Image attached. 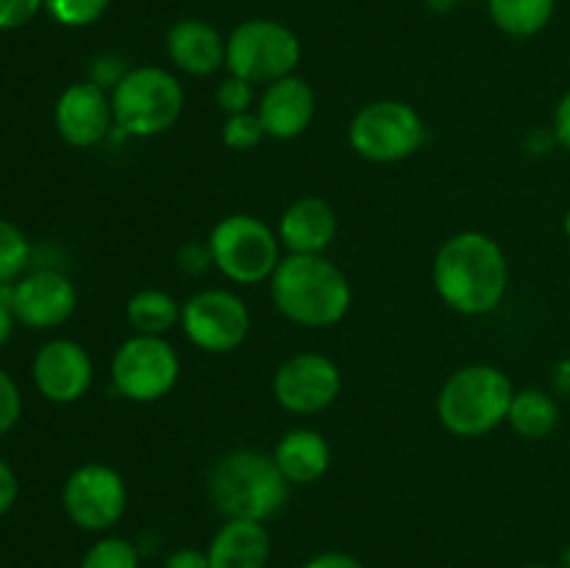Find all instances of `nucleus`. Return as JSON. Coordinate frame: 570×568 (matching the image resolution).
<instances>
[{"mask_svg": "<svg viewBox=\"0 0 570 568\" xmlns=\"http://www.w3.org/2000/svg\"><path fill=\"white\" fill-rule=\"evenodd\" d=\"M432 282L440 298L460 315H488L510 287V262L493 237L460 232L440 245Z\"/></svg>", "mask_w": 570, "mask_h": 568, "instance_id": "obj_1", "label": "nucleus"}, {"mask_svg": "<svg viewBox=\"0 0 570 568\" xmlns=\"http://www.w3.org/2000/svg\"><path fill=\"white\" fill-rule=\"evenodd\" d=\"M276 310L304 329H328L351 310L348 276L323 254H289L271 276Z\"/></svg>", "mask_w": 570, "mask_h": 568, "instance_id": "obj_2", "label": "nucleus"}, {"mask_svg": "<svg viewBox=\"0 0 570 568\" xmlns=\"http://www.w3.org/2000/svg\"><path fill=\"white\" fill-rule=\"evenodd\" d=\"M209 499L226 521H271L287 507L289 482L276 460L256 449L223 454L209 471Z\"/></svg>", "mask_w": 570, "mask_h": 568, "instance_id": "obj_3", "label": "nucleus"}, {"mask_svg": "<svg viewBox=\"0 0 570 568\" xmlns=\"http://www.w3.org/2000/svg\"><path fill=\"white\" fill-rule=\"evenodd\" d=\"M515 384L495 365H465L438 395V418L456 438H482L507 421Z\"/></svg>", "mask_w": 570, "mask_h": 568, "instance_id": "obj_4", "label": "nucleus"}, {"mask_svg": "<svg viewBox=\"0 0 570 568\" xmlns=\"http://www.w3.org/2000/svg\"><path fill=\"white\" fill-rule=\"evenodd\" d=\"M115 126L131 137H159L178 123L184 111V89L173 72L161 67H134L111 89Z\"/></svg>", "mask_w": 570, "mask_h": 568, "instance_id": "obj_5", "label": "nucleus"}, {"mask_svg": "<svg viewBox=\"0 0 570 568\" xmlns=\"http://www.w3.org/2000/svg\"><path fill=\"white\" fill-rule=\"evenodd\" d=\"M212 265L237 284H262L282 262L278 234L254 215H228L209 234Z\"/></svg>", "mask_w": 570, "mask_h": 568, "instance_id": "obj_6", "label": "nucleus"}, {"mask_svg": "<svg viewBox=\"0 0 570 568\" xmlns=\"http://www.w3.org/2000/svg\"><path fill=\"white\" fill-rule=\"evenodd\" d=\"M298 61V37L293 28L278 20H265V17L245 20L226 39L228 76H237L248 84H273L293 76Z\"/></svg>", "mask_w": 570, "mask_h": 568, "instance_id": "obj_7", "label": "nucleus"}, {"mask_svg": "<svg viewBox=\"0 0 570 568\" xmlns=\"http://www.w3.org/2000/svg\"><path fill=\"white\" fill-rule=\"evenodd\" d=\"M348 143L356 156L376 165H395L426 143L423 117L404 100H373L362 106L348 126Z\"/></svg>", "mask_w": 570, "mask_h": 568, "instance_id": "obj_8", "label": "nucleus"}, {"mask_svg": "<svg viewBox=\"0 0 570 568\" xmlns=\"http://www.w3.org/2000/svg\"><path fill=\"white\" fill-rule=\"evenodd\" d=\"M181 362L165 337L134 334L111 356V384L128 401H159L176 388Z\"/></svg>", "mask_w": 570, "mask_h": 568, "instance_id": "obj_9", "label": "nucleus"}, {"mask_svg": "<svg viewBox=\"0 0 570 568\" xmlns=\"http://www.w3.org/2000/svg\"><path fill=\"white\" fill-rule=\"evenodd\" d=\"M67 518L83 532H106L126 516L128 490L120 473L104 462H83L61 488Z\"/></svg>", "mask_w": 570, "mask_h": 568, "instance_id": "obj_10", "label": "nucleus"}, {"mask_svg": "<svg viewBox=\"0 0 570 568\" xmlns=\"http://www.w3.org/2000/svg\"><path fill=\"white\" fill-rule=\"evenodd\" d=\"M181 329L195 349L206 354H228L248 337L250 312L232 290H200L181 304Z\"/></svg>", "mask_w": 570, "mask_h": 568, "instance_id": "obj_11", "label": "nucleus"}, {"mask_svg": "<svg viewBox=\"0 0 570 568\" xmlns=\"http://www.w3.org/2000/svg\"><path fill=\"white\" fill-rule=\"evenodd\" d=\"M343 390L337 362L326 354L304 351L289 356L273 376V395L293 415H315L332 407Z\"/></svg>", "mask_w": 570, "mask_h": 568, "instance_id": "obj_12", "label": "nucleus"}, {"mask_svg": "<svg viewBox=\"0 0 570 568\" xmlns=\"http://www.w3.org/2000/svg\"><path fill=\"white\" fill-rule=\"evenodd\" d=\"M33 384L53 404H72L92 388V360L76 340H48L31 365Z\"/></svg>", "mask_w": 570, "mask_h": 568, "instance_id": "obj_13", "label": "nucleus"}, {"mask_svg": "<svg viewBox=\"0 0 570 568\" xmlns=\"http://www.w3.org/2000/svg\"><path fill=\"white\" fill-rule=\"evenodd\" d=\"M53 123L67 145L92 148V145L104 143L106 134L115 126L111 95L95 81L70 84L56 100Z\"/></svg>", "mask_w": 570, "mask_h": 568, "instance_id": "obj_14", "label": "nucleus"}, {"mask_svg": "<svg viewBox=\"0 0 570 568\" xmlns=\"http://www.w3.org/2000/svg\"><path fill=\"white\" fill-rule=\"evenodd\" d=\"M76 284L59 271H37L11 287V312L28 329H56L76 312Z\"/></svg>", "mask_w": 570, "mask_h": 568, "instance_id": "obj_15", "label": "nucleus"}, {"mask_svg": "<svg viewBox=\"0 0 570 568\" xmlns=\"http://www.w3.org/2000/svg\"><path fill=\"white\" fill-rule=\"evenodd\" d=\"M265 134L273 139H295L312 126L315 117V92L298 76L278 78L267 84L256 106Z\"/></svg>", "mask_w": 570, "mask_h": 568, "instance_id": "obj_16", "label": "nucleus"}, {"mask_svg": "<svg viewBox=\"0 0 570 568\" xmlns=\"http://www.w3.org/2000/svg\"><path fill=\"white\" fill-rule=\"evenodd\" d=\"M276 234L289 254H323L337 234V212L328 200L306 195L284 209Z\"/></svg>", "mask_w": 570, "mask_h": 568, "instance_id": "obj_17", "label": "nucleus"}, {"mask_svg": "<svg viewBox=\"0 0 570 568\" xmlns=\"http://www.w3.org/2000/svg\"><path fill=\"white\" fill-rule=\"evenodd\" d=\"M167 56L187 76H215L226 67V39L204 20H181L167 31Z\"/></svg>", "mask_w": 570, "mask_h": 568, "instance_id": "obj_18", "label": "nucleus"}, {"mask_svg": "<svg viewBox=\"0 0 570 568\" xmlns=\"http://www.w3.org/2000/svg\"><path fill=\"white\" fill-rule=\"evenodd\" d=\"M206 555L212 568H267L271 535L265 523L232 518L217 529Z\"/></svg>", "mask_w": 570, "mask_h": 568, "instance_id": "obj_19", "label": "nucleus"}, {"mask_svg": "<svg viewBox=\"0 0 570 568\" xmlns=\"http://www.w3.org/2000/svg\"><path fill=\"white\" fill-rule=\"evenodd\" d=\"M273 460L289 484H312L332 466V445L315 429H289L278 440Z\"/></svg>", "mask_w": 570, "mask_h": 568, "instance_id": "obj_20", "label": "nucleus"}, {"mask_svg": "<svg viewBox=\"0 0 570 568\" xmlns=\"http://www.w3.org/2000/svg\"><path fill=\"white\" fill-rule=\"evenodd\" d=\"M507 421H510L512 432L521 434V438L543 440L560 423V407L540 388L515 390V399H512Z\"/></svg>", "mask_w": 570, "mask_h": 568, "instance_id": "obj_21", "label": "nucleus"}, {"mask_svg": "<svg viewBox=\"0 0 570 568\" xmlns=\"http://www.w3.org/2000/svg\"><path fill=\"white\" fill-rule=\"evenodd\" d=\"M126 321L134 334L165 337L176 323H181V304L165 290H139L128 298Z\"/></svg>", "mask_w": 570, "mask_h": 568, "instance_id": "obj_22", "label": "nucleus"}, {"mask_svg": "<svg viewBox=\"0 0 570 568\" xmlns=\"http://www.w3.org/2000/svg\"><path fill=\"white\" fill-rule=\"evenodd\" d=\"M490 20L507 37L529 39L543 31L557 11V0H488Z\"/></svg>", "mask_w": 570, "mask_h": 568, "instance_id": "obj_23", "label": "nucleus"}, {"mask_svg": "<svg viewBox=\"0 0 570 568\" xmlns=\"http://www.w3.org/2000/svg\"><path fill=\"white\" fill-rule=\"evenodd\" d=\"M31 259L28 237L11 221L0 217V284H11Z\"/></svg>", "mask_w": 570, "mask_h": 568, "instance_id": "obj_24", "label": "nucleus"}, {"mask_svg": "<svg viewBox=\"0 0 570 568\" xmlns=\"http://www.w3.org/2000/svg\"><path fill=\"white\" fill-rule=\"evenodd\" d=\"M78 568H139V551L131 540L109 535L89 546Z\"/></svg>", "mask_w": 570, "mask_h": 568, "instance_id": "obj_25", "label": "nucleus"}, {"mask_svg": "<svg viewBox=\"0 0 570 568\" xmlns=\"http://www.w3.org/2000/svg\"><path fill=\"white\" fill-rule=\"evenodd\" d=\"M111 0H45V9L59 26L87 28L106 14Z\"/></svg>", "mask_w": 570, "mask_h": 568, "instance_id": "obj_26", "label": "nucleus"}, {"mask_svg": "<svg viewBox=\"0 0 570 568\" xmlns=\"http://www.w3.org/2000/svg\"><path fill=\"white\" fill-rule=\"evenodd\" d=\"M265 126H262L256 111H243V115H232L223 123V143L232 150H254L256 145L265 139Z\"/></svg>", "mask_w": 570, "mask_h": 568, "instance_id": "obj_27", "label": "nucleus"}, {"mask_svg": "<svg viewBox=\"0 0 570 568\" xmlns=\"http://www.w3.org/2000/svg\"><path fill=\"white\" fill-rule=\"evenodd\" d=\"M215 100L228 117L250 111V106H254V84L243 81V78H237V76L223 78V81L217 84Z\"/></svg>", "mask_w": 570, "mask_h": 568, "instance_id": "obj_28", "label": "nucleus"}, {"mask_svg": "<svg viewBox=\"0 0 570 568\" xmlns=\"http://www.w3.org/2000/svg\"><path fill=\"white\" fill-rule=\"evenodd\" d=\"M22 415V395L14 379L0 368V434L11 432Z\"/></svg>", "mask_w": 570, "mask_h": 568, "instance_id": "obj_29", "label": "nucleus"}, {"mask_svg": "<svg viewBox=\"0 0 570 568\" xmlns=\"http://www.w3.org/2000/svg\"><path fill=\"white\" fill-rule=\"evenodd\" d=\"M42 6L45 0H0V31L28 26Z\"/></svg>", "mask_w": 570, "mask_h": 568, "instance_id": "obj_30", "label": "nucleus"}, {"mask_svg": "<svg viewBox=\"0 0 570 568\" xmlns=\"http://www.w3.org/2000/svg\"><path fill=\"white\" fill-rule=\"evenodd\" d=\"M17 496H20V482H17L14 468L0 460V516H6L14 507Z\"/></svg>", "mask_w": 570, "mask_h": 568, "instance_id": "obj_31", "label": "nucleus"}, {"mask_svg": "<svg viewBox=\"0 0 570 568\" xmlns=\"http://www.w3.org/2000/svg\"><path fill=\"white\" fill-rule=\"evenodd\" d=\"M551 134H554L557 145L570 154V89L560 98L554 109V123H551Z\"/></svg>", "mask_w": 570, "mask_h": 568, "instance_id": "obj_32", "label": "nucleus"}, {"mask_svg": "<svg viewBox=\"0 0 570 568\" xmlns=\"http://www.w3.org/2000/svg\"><path fill=\"white\" fill-rule=\"evenodd\" d=\"M301 568H365L362 560H356L348 551H321V555L309 557Z\"/></svg>", "mask_w": 570, "mask_h": 568, "instance_id": "obj_33", "label": "nucleus"}, {"mask_svg": "<svg viewBox=\"0 0 570 568\" xmlns=\"http://www.w3.org/2000/svg\"><path fill=\"white\" fill-rule=\"evenodd\" d=\"M165 568H212L209 566V555L200 549H176L170 557L165 560Z\"/></svg>", "mask_w": 570, "mask_h": 568, "instance_id": "obj_34", "label": "nucleus"}, {"mask_svg": "<svg viewBox=\"0 0 570 568\" xmlns=\"http://www.w3.org/2000/svg\"><path fill=\"white\" fill-rule=\"evenodd\" d=\"M14 312H11L9 301L0 298V349L11 340V332H14Z\"/></svg>", "mask_w": 570, "mask_h": 568, "instance_id": "obj_35", "label": "nucleus"}, {"mask_svg": "<svg viewBox=\"0 0 570 568\" xmlns=\"http://www.w3.org/2000/svg\"><path fill=\"white\" fill-rule=\"evenodd\" d=\"M426 3L432 6L434 11H451V9H454L456 0H426Z\"/></svg>", "mask_w": 570, "mask_h": 568, "instance_id": "obj_36", "label": "nucleus"}, {"mask_svg": "<svg viewBox=\"0 0 570 568\" xmlns=\"http://www.w3.org/2000/svg\"><path fill=\"white\" fill-rule=\"evenodd\" d=\"M560 568H570V543L562 549V557H560Z\"/></svg>", "mask_w": 570, "mask_h": 568, "instance_id": "obj_37", "label": "nucleus"}, {"mask_svg": "<svg viewBox=\"0 0 570 568\" xmlns=\"http://www.w3.org/2000/svg\"><path fill=\"white\" fill-rule=\"evenodd\" d=\"M523 568H554V566H546V562H529V566Z\"/></svg>", "mask_w": 570, "mask_h": 568, "instance_id": "obj_38", "label": "nucleus"}, {"mask_svg": "<svg viewBox=\"0 0 570 568\" xmlns=\"http://www.w3.org/2000/svg\"><path fill=\"white\" fill-rule=\"evenodd\" d=\"M566 234L570 237V209H568V215H566Z\"/></svg>", "mask_w": 570, "mask_h": 568, "instance_id": "obj_39", "label": "nucleus"}]
</instances>
